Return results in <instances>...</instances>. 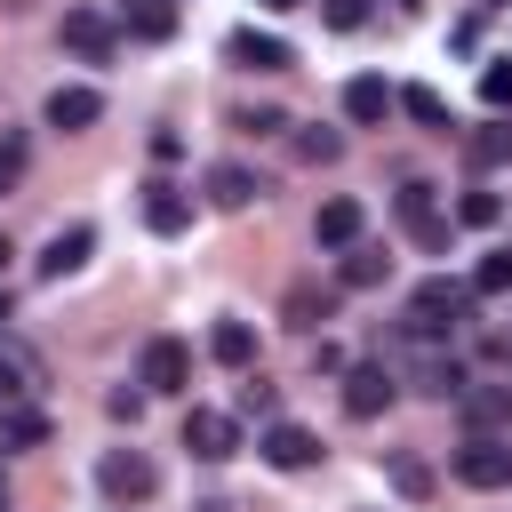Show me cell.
<instances>
[{
  "label": "cell",
  "instance_id": "obj_1",
  "mask_svg": "<svg viewBox=\"0 0 512 512\" xmlns=\"http://www.w3.org/2000/svg\"><path fill=\"white\" fill-rule=\"evenodd\" d=\"M472 312H480V288H472V280H448V272H432V280H416V288H408L400 336H408V344H448V336H456Z\"/></svg>",
  "mask_w": 512,
  "mask_h": 512
},
{
  "label": "cell",
  "instance_id": "obj_2",
  "mask_svg": "<svg viewBox=\"0 0 512 512\" xmlns=\"http://www.w3.org/2000/svg\"><path fill=\"white\" fill-rule=\"evenodd\" d=\"M392 392H400V368H392V360H352V368H344V416H352V424L384 416Z\"/></svg>",
  "mask_w": 512,
  "mask_h": 512
},
{
  "label": "cell",
  "instance_id": "obj_3",
  "mask_svg": "<svg viewBox=\"0 0 512 512\" xmlns=\"http://www.w3.org/2000/svg\"><path fill=\"white\" fill-rule=\"evenodd\" d=\"M96 488H104L112 504H144V496L160 488V464H152L144 448H104V464H96Z\"/></svg>",
  "mask_w": 512,
  "mask_h": 512
},
{
  "label": "cell",
  "instance_id": "obj_4",
  "mask_svg": "<svg viewBox=\"0 0 512 512\" xmlns=\"http://www.w3.org/2000/svg\"><path fill=\"white\" fill-rule=\"evenodd\" d=\"M56 40H64L72 56H88V64H104V56L120 48V16H104V8H64V24H56Z\"/></svg>",
  "mask_w": 512,
  "mask_h": 512
},
{
  "label": "cell",
  "instance_id": "obj_5",
  "mask_svg": "<svg viewBox=\"0 0 512 512\" xmlns=\"http://www.w3.org/2000/svg\"><path fill=\"white\" fill-rule=\"evenodd\" d=\"M392 208H400V232H408L424 256H440V248H448V216L432 208V184H400V200H392Z\"/></svg>",
  "mask_w": 512,
  "mask_h": 512
},
{
  "label": "cell",
  "instance_id": "obj_6",
  "mask_svg": "<svg viewBox=\"0 0 512 512\" xmlns=\"http://www.w3.org/2000/svg\"><path fill=\"white\" fill-rule=\"evenodd\" d=\"M456 480H464V488H512V448L488 440V432H472V440L456 448Z\"/></svg>",
  "mask_w": 512,
  "mask_h": 512
},
{
  "label": "cell",
  "instance_id": "obj_7",
  "mask_svg": "<svg viewBox=\"0 0 512 512\" xmlns=\"http://www.w3.org/2000/svg\"><path fill=\"white\" fill-rule=\"evenodd\" d=\"M184 448H192L200 464H224V456L240 448V424H232L224 408H184Z\"/></svg>",
  "mask_w": 512,
  "mask_h": 512
},
{
  "label": "cell",
  "instance_id": "obj_8",
  "mask_svg": "<svg viewBox=\"0 0 512 512\" xmlns=\"http://www.w3.org/2000/svg\"><path fill=\"white\" fill-rule=\"evenodd\" d=\"M224 56H232L240 72H288V64H296V48H288L280 32H256V24H240V32L224 40Z\"/></svg>",
  "mask_w": 512,
  "mask_h": 512
},
{
  "label": "cell",
  "instance_id": "obj_9",
  "mask_svg": "<svg viewBox=\"0 0 512 512\" xmlns=\"http://www.w3.org/2000/svg\"><path fill=\"white\" fill-rule=\"evenodd\" d=\"M136 384H144V392H184V384H192V352H184L176 336H152V344H144V376H136Z\"/></svg>",
  "mask_w": 512,
  "mask_h": 512
},
{
  "label": "cell",
  "instance_id": "obj_10",
  "mask_svg": "<svg viewBox=\"0 0 512 512\" xmlns=\"http://www.w3.org/2000/svg\"><path fill=\"white\" fill-rule=\"evenodd\" d=\"M408 384H416V392H432V400H464V384H472V376H464V360H456V352H416V360H408Z\"/></svg>",
  "mask_w": 512,
  "mask_h": 512
},
{
  "label": "cell",
  "instance_id": "obj_11",
  "mask_svg": "<svg viewBox=\"0 0 512 512\" xmlns=\"http://www.w3.org/2000/svg\"><path fill=\"white\" fill-rule=\"evenodd\" d=\"M256 448H264V464H272V472H304V464H320V440H312L304 424H264V440H256Z\"/></svg>",
  "mask_w": 512,
  "mask_h": 512
},
{
  "label": "cell",
  "instance_id": "obj_12",
  "mask_svg": "<svg viewBox=\"0 0 512 512\" xmlns=\"http://www.w3.org/2000/svg\"><path fill=\"white\" fill-rule=\"evenodd\" d=\"M96 120H104V96H96V88H80V80H72V88H48V128L80 136V128H96Z\"/></svg>",
  "mask_w": 512,
  "mask_h": 512
},
{
  "label": "cell",
  "instance_id": "obj_13",
  "mask_svg": "<svg viewBox=\"0 0 512 512\" xmlns=\"http://www.w3.org/2000/svg\"><path fill=\"white\" fill-rule=\"evenodd\" d=\"M344 112H352L360 128H376V120H392V112H400V88H384L376 72H360V80H344Z\"/></svg>",
  "mask_w": 512,
  "mask_h": 512
},
{
  "label": "cell",
  "instance_id": "obj_14",
  "mask_svg": "<svg viewBox=\"0 0 512 512\" xmlns=\"http://www.w3.org/2000/svg\"><path fill=\"white\" fill-rule=\"evenodd\" d=\"M184 224H192V192H176V184H144V232L176 240Z\"/></svg>",
  "mask_w": 512,
  "mask_h": 512
},
{
  "label": "cell",
  "instance_id": "obj_15",
  "mask_svg": "<svg viewBox=\"0 0 512 512\" xmlns=\"http://www.w3.org/2000/svg\"><path fill=\"white\" fill-rule=\"evenodd\" d=\"M256 192H264V184H256V176H248L240 160H216V168H208V208H224V216H240V208H248Z\"/></svg>",
  "mask_w": 512,
  "mask_h": 512
},
{
  "label": "cell",
  "instance_id": "obj_16",
  "mask_svg": "<svg viewBox=\"0 0 512 512\" xmlns=\"http://www.w3.org/2000/svg\"><path fill=\"white\" fill-rule=\"evenodd\" d=\"M208 360L248 376V368H256V328H248V320H216V328H208Z\"/></svg>",
  "mask_w": 512,
  "mask_h": 512
},
{
  "label": "cell",
  "instance_id": "obj_17",
  "mask_svg": "<svg viewBox=\"0 0 512 512\" xmlns=\"http://www.w3.org/2000/svg\"><path fill=\"white\" fill-rule=\"evenodd\" d=\"M88 248H96V232H88V224L56 232V240L40 248V280H64V272H80V264H88Z\"/></svg>",
  "mask_w": 512,
  "mask_h": 512
},
{
  "label": "cell",
  "instance_id": "obj_18",
  "mask_svg": "<svg viewBox=\"0 0 512 512\" xmlns=\"http://www.w3.org/2000/svg\"><path fill=\"white\" fill-rule=\"evenodd\" d=\"M120 24L160 48V40H176V0H120Z\"/></svg>",
  "mask_w": 512,
  "mask_h": 512
},
{
  "label": "cell",
  "instance_id": "obj_19",
  "mask_svg": "<svg viewBox=\"0 0 512 512\" xmlns=\"http://www.w3.org/2000/svg\"><path fill=\"white\" fill-rule=\"evenodd\" d=\"M312 240H320V248H352V240H360V200H320Z\"/></svg>",
  "mask_w": 512,
  "mask_h": 512
},
{
  "label": "cell",
  "instance_id": "obj_20",
  "mask_svg": "<svg viewBox=\"0 0 512 512\" xmlns=\"http://www.w3.org/2000/svg\"><path fill=\"white\" fill-rule=\"evenodd\" d=\"M464 424L472 432H496V424H512V384H464Z\"/></svg>",
  "mask_w": 512,
  "mask_h": 512
},
{
  "label": "cell",
  "instance_id": "obj_21",
  "mask_svg": "<svg viewBox=\"0 0 512 512\" xmlns=\"http://www.w3.org/2000/svg\"><path fill=\"white\" fill-rule=\"evenodd\" d=\"M464 160H472V168H504V160H512V120L496 112L488 128H472V136H464Z\"/></svg>",
  "mask_w": 512,
  "mask_h": 512
},
{
  "label": "cell",
  "instance_id": "obj_22",
  "mask_svg": "<svg viewBox=\"0 0 512 512\" xmlns=\"http://www.w3.org/2000/svg\"><path fill=\"white\" fill-rule=\"evenodd\" d=\"M384 272H392V256H384V248H368V240H352V248H344V264H336V280H344V288H376Z\"/></svg>",
  "mask_w": 512,
  "mask_h": 512
},
{
  "label": "cell",
  "instance_id": "obj_23",
  "mask_svg": "<svg viewBox=\"0 0 512 512\" xmlns=\"http://www.w3.org/2000/svg\"><path fill=\"white\" fill-rule=\"evenodd\" d=\"M320 320H336V288L296 280V288H288V328H320Z\"/></svg>",
  "mask_w": 512,
  "mask_h": 512
},
{
  "label": "cell",
  "instance_id": "obj_24",
  "mask_svg": "<svg viewBox=\"0 0 512 512\" xmlns=\"http://www.w3.org/2000/svg\"><path fill=\"white\" fill-rule=\"evenodd\" d=\"M40 440H48V416L24 408V400H8L0 408V448H40Z\"/></svg>",
  "mask_w": 512,
  "mask_h": 512
},
{
  "label": "cell",
  "instance_id": "obj_25",
  "mask_svg": "<svg viewBox=\"0 0 512 512\" xmlns=\"http://www.w3.org/2000/svg\"><path fill=\"white\" fill-rule=\"evenodd\" d=\"M400 112H408V120H424V128H440V136L456 128V120H448V104H440V88H400Z\"/></svg>",
  "mask_w": 512,
  "mask_h": 512
},
{
  "label": "cell",
  "instance_id": "obj_26",
  "mask_svg": "<svg viewBox=\"0 0 512 512\" xmlns=\"http://www.w3.org/2000/svg\"><path fill=\"white\" fill-rule=\"evenodd\" d=\"M472 288H480V296H512V248H488V256L472 264Z\"/></svg>",
  "mask_w": 512,
  "mask_h": 512
},
{
  "label": "cell",
  "instance_id": "obj_27",
  "mask_svg": "<svg viewBox=\"0 0 512 512\" xmlns=\"http://www.w3.org/2000/svg\"><path fill=\"white\" fill-rule=\"evenodd\" d=\"M456 224L488 232V224H504V200H496V192H464V200H456Z\"/></svg>",
  "mask_w": 512,
  "mask_h": 512
},
{
  "label": "cell",
  "instance_id": "obj_28",
  "mask_svg": "<svg viewBox=\"0 0 512 512\" xmlns=\"http://www.w3.org/2000/svg\"><path fill=\"white\" fill-rule=\"evenodd\" d=\"M480 104H488V112H512V56H496V64L480 72Z\"/></svg>",
  "mask_w": 512,
  "mask_h": 512
},
{
  "label": "cell",
  "instance_id": "obj_29",
  "mask_svg": "<svg viewBox=\"0 0 512 512\" xmlns=\"http://www.w3.org/2000/svg\"><path fill=\"white\" fill-rule=\"evenodd\" d=\"M296 152H304L312 168H328V160H344V136H336V128H304V136H296Z\"/></svg>",
  "mask_w": 512,
  "mask_h": 512
},
{
  "label": "cell",
  "instance_id": "obj_30",
  "mask_svg": "<svg viewBox=\"0 0 512 512\" xmlns=\"http://www.w3.org/2000/svg\"><path fill=\"white\" fill-rule=\"evenodd\" d=\"M384 472H392V488H400V496H416V504H424V496H432V472H424V464H416V456H392V464H384Z\"/></svg>",
  "mask_w": 512,
  "mask_h": 512
},
{
  "label": "cell",
  "instance_id": "obj_31",
  "mask_svg": "<svg viewBox=\"0 0 512 512\" xmlns=\"http://www.w3.org/2000/svg\"><path fill=\"white\" fill-rule=\"evenodd\" d=\"M320 16H328V32H360L368 24V0H320Z\"/></svg>",
  "mask_w": 512,
  "mask_h": 512
},
{
  "label": "cell",
  "instance_id": "obj_32",
  "mask_svg": "<svg viewBox=\"0 0 512 512\" xmlns=\"http://www.w3.org/2000/svg\"><path fill=\"white\" fill-rule=\"evenodd\" d=\"M232 128H248V136H280V128H288V112L256 104V112H232Z\"/></svg>",
  "mask_w": 512,
  "mask_h": 512
},
{
  "label": "cell",
  "instance_id": "obj_33",
  "mask_svg": "<svg viewBox=\"0 0 512 512\" xmlns=\"http://www.w3.org/2000/svg\"><path fill=\"white\" fill-rule=\"evenodd\" d=\"M272 408H280V392H272L264 376H248V384H240V416H272Z\"/></svg>",
  "mask_w": 512,
  "mask_h": 512
},
{
  "label": "cell",
  "instance_id": "obj_34",
  "mask_svg": "<svg viewBox=\"0 0 512 512\" xmlns=\"http://www.w3.org/2000/svg\"><path fill=\"white\" fill-rule=\"evenodd\" d=\"M24 176V136H0V192Z\"/></svg>",
  "mask_w": 512,
  "mask_h": 512
},
{
  "label": "cell",
  "instance_id": "obj_35",
  "mask_svg": "<svg viewBox=\"0 0 512 512\" xmlns=\"http://www.w3.org/2000/svg\"><path fill=\"white\" fill-rule=\"evenodd\" d=\"M104 408H112V416H120V424H136V416H144V392H128V384H120V392H112V400H104Z\"/></svg>",
  "mask_w": 512,
  "mask_h": 512
},
{
  "label": "cell",
  "instance_id": "obj_36",
  "mask_svg": "<svg viewBox=\"0 0 512 512\" xmlns=\"http://www.w3.org/2000/svg\"><path fill=\"white\" fill-rule=\"evenodd\" d=\"M312 368H320V376H344V352H336V344L320 336V344H312Z\"/></svg>",
  "mask_w": 512,
  "mask_h": 512
},
{
  "label": "cell",
  "instance_id": "obj_37",
  "mask_svg": "<svg viewBox=\"0 0 512 512\" xmlns=\"http://www.w3.org/2000/svg\"><path fill=\"white\" fill-rule=\"evenodd\" d=\"M8 400H24V376H16V360L0 352V408H8Z\"/></svg>",
  "mask_w": 512,
  "mask_h": 512
},
{
  "label": "cell",
  "instance_id": "obj_38",
  "mask_svg": "<svg viewBox=\"0 0 512 512\" xmlns=\"http://www.w3.org/2000/svg\"><path fill=\"white\" fill-rule=\"evenodd\" d=\"M256 8H304V0H256Z\"/></svg>",
  "mask_w": 512,
  "mask_h": 512
},
{
  "label": "cell",
  "instance_id": "obj_39",
  "mask_svg": "<svg viewBox=\"0 0 512 512\" xmlns=\"http://www.w3.org/2000/svg\"><path fill=\"white\" fill-rule=\"evenodd\" d=\"M8 312H16V304H8V288H0V320H8Z\"/></svg>",
  "mask_w": 512,
  "mask_h": 512
},
{
  "label": "cell",
  "instance_id": "obj_40",
  "mask_svg": "<svg viewBox=\"0 0 512 512\" xmlns=\"http://www.w3.org/2000/svg\"><path fill=\"white\" fill-rule=\"evenodd\" d=\"M392 8H400V16H408V8H416V0H392Z\"/></svg>",
  "mask_w": 512,
  "mask_h": 512
},
{
  "label": "cell",
  "instance_id": "obj_41",
  "mask_svg": "<svg viewBox=\"0 0 512 512\" xmlns=\"http://www.w3.org/2000/svg\"><path fill=\"white\" fill-rule=\"evenodd\" d=\"M0 264H8V232H0Z\"/></svg>",
  "mask_w": 512,
  "mask_h": 512
},
{
  "label": "cell",
  "instance_id": "obj_42",
  "mask_svg": "<svg viewBox=\"0 0 512 512\" xmlns=\"http://www.w3.org/2000/svg\"><path fill=\"white\" fill-rule=\"evenodd\" d=\"M0 512H8V480H0Z\"/></svg>",
  "mask_w": 512,
  "mask_h": 512
},
{
  "label": "cell",
  "instance_id": "obj_43",
  "mask_svg": "<svg viewBox=\"0 0 512 512\" xmlns=\"http://www.w3.org/2000/svg\"><path fill=\"white\" fill-rule=\"evenodd\" d=\"M480 8H504V0H480Z\"/></svg>",
  "mask_w": 512,
  "mask_h": 512
},
{
  "label": "cell",
  "instance_id": "obj_44",
  "mask_svg": "<svg viewBox=\"0 0 512 512\" xmlns=\"http://www.w3.org/2000/svg\"><path fill=\"white\" fill-rule=\"evenodd\" d=\"M120 512H128V504H120Z\"/></svg>",
  "mask_w": 512,
  "mask_h": 512
},
{
  "label": "cell",
  "instance_id": "obj_45",
  "mask_svg": "<svg viewBox=\"0 0 512 512\" xmlns=\"http://www.w3.org/2000/svg\"><path fill=\"white\" fill-rule=\"evenodd\" d=\"M208 512H216V504H208Z\"/></svg>",
  "mask_w": 512,
  "mask_h": 512
}]
</instances>
